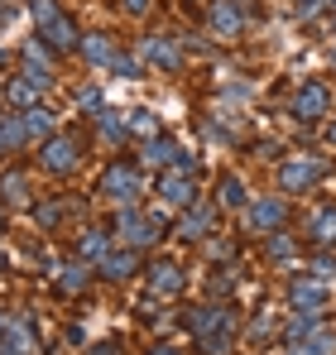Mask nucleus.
Instances as JSON below:
<instances>
[{
    "mask_svg": "<svg viewBox=\"0 0 336 355\" xmlns=\"http://www.w3.org/2000/svg\"><path fill=\"white\" fill-rule=\"evenodd\" d=\"M322 5H327V0H298V15H317Z\"/></svg>",
    "mask_w": 336,
    "mask_h": 355,
    "instance_id": "39",
    "label": "nucleus"
},
{
    "mask_svg": "<svg viewBox=\"0 0 336 355\" xmlns=\"http://www.w3.org/2000/svg\"><path fill=\"white\" fill-rule=\"evenodd\" d=\"M24 125H29V139L53 135V111H49V106H29V111H24Z\"/></svg>",
    "mask_w": 336,
    "mask_h": 355,
    "instance_id": "27",
    "label": "nucleus"
},
{
    "mask_svg": "<svg viewBox=\"0 0 336 355\" xmlns=\"http://www.w3.org/2000/svg\"><path fill=\"white\" fill-rule=\"evenodd\" d=\"M269 259H293V240L274 231V236H269Z\"/></svg>",
    "mask_w": 336,
    "mask_h": 355,
    "instance_id": "33",
    "label": "nucleus"
},
{
    "mask_svg": "<svg viewBox=\"0 0 336 355\" xmlns=\"http://www.w3.org/2000/svg\"><path fill=\"white\" fill-rule=\"evenodd\" d=\"M106 250H111V245H106V231H82V240H77V254L92 259V264H101Z\"/></svg>",
    "mask_w": 336,
    "mask_h": 355,
    "instance_id": "24",
    "label": "nucleus"
},
{
    "mask_svg": "<svg viewBox=\"0 0 336 355\" xmlns=\"http://www.w3.org/2000/svg\"><path fill=\"white\" fill-rule=\"evenodd\" d=\"M159 197H164L168 207H187V202L197 197V173L183 168V164L164 168V173H159Z\"/></svg>",
    "mask_w": 336,
    "mask_h": 355,
    "instance_id": "7",
    "label": "nucleus"
},
{
    "mask_svg": "<svg viewBox=\"0 0 336 355\" xmlns=\"http://www.w3.org/2000/svg\"><path fill=\"white\" fill-rule=\"evenodd\" d=\"M183 284H187V279H183V269H178L173 259H154V264H149V293L154 297H178Z\"/></svg>",
    "mask_w": 336,
    "mask_h": 355,
    "instance_id": "11",
    "label": "nucleus"
},
{
    "mask_svg": "<svg viewBox=\"0 0 336 355\" xmlns=\"http://www.w3.org/2000/svg\"><path fill=\"white\" fill-rule=\"evenodd\" d=\"M77 106H82V111H92V116H101V92H96V87H87V92L77 96Z\"/></svg>",
    "mask_w": 336,
    "mask_h": 355,
    "instance_id": "35",
    "label": "nucleus"
},
{
    "mask_svg": "<svg viewBox=\"0 0 336 355\" xmlns=\"http://www.w3.org/2000/svg\"><path fill=\"white\" fill-rule=\"evenodd\" d=\"M283 216H288L283 197H250V207H245V231H255V236H274V231L283 226Z\"/></svg>",
    "mask_w": 336,
    "mask_h": 355,
    "instance_id": "3",
    "label": "nucleus"
},
{
    "mask_svg": "<svg viewBox=\"0 0 336 355\" xmlns=\"http://www.w3.org/2000/svg\"><path fill=\"white\" fill-rule=\"evenodd\" d=\"M336 341L327 336V331H312L308 341H298V346H288V355H332Z\"/></svg>",
    "mask_w": 336,
    "mask_h": 355,
    "instance_id": "26",
    "label": "nucleus"
},
{
    "mask_svg": "<svg viewBox=\"0 0 336 355\" xmlns=\"http://www.w3.org/2000/svg\"><path fill=\"white\" fill-rule=\"evenodd\" d=\"M327 139H332V144H336V120H332V130H327Z\"/></svg>",
    "mask_w": 336,
    "mask_h": 355,
    "instance_id": "42",
    "label": "nucleus"
},
{
    "mask_svg": "<svg viewBox=\"0 0 336 355\" xmlns=\"http://www.w3.org/2000/svg\"><path fill=\"white\" fill-rule=\"evenodd\" d=\"M96 274H101V279H111V284L130 279V274H135V250H130V245H125V250H106V259L96 264Z\"/></svg>",
    "mask_w": 336,
    "mask_h": 355,
    "instance_id": "16",
    "label": "nucleus"
},
{
    "mask_svg": "<svg viewBox=\"0 0 336 355\" xmlns=\"http://www.w3.org/2000/svg\"><path fill=\"white\" fill-rule=\"evenodd\" d=\"M221 207H250V192H245V182L235 173L221 178Z\"/></svg>",
    "mask_w": 336,
    "mask_h": 355,
    "instance_id": "28",
    "label": "nucleus"
},
{
    "mask_svg": "<svg viewBox=\"0 0 336 355\" xmlns=\"http://www.w3.org/2000/svg\"><path fill=\"white\" fill-rule=\"evenodd\" d=\"M0 154H5V139H0Z\"/></svg>",
    "mask_w": 336,
    "mask_h": 355,
    "instance_id": "44",
    "label": "nucleus"
},
{
    "mask_svg": "<svg viewBox=\"0 0 336 355\" xmlns=\"http://www.w3.org/2000/svg\"><path fill=\"white\" fill-rule=\"evenodd\" d=\"M0 336H5V312H0Z\"/></svg>",
    "mask_w": 336,
    "mask_h": 355,
    "instance_id": "43",
    "label": "nucleus"
},
{
    "mask_svg": "<svg viewBox=\"0 0 336 355\" xmlns=\"http://www.w3.org/2000/svg\"><path fill=\"white\" fill-rule=\"evenodd\" d=\"M24 62H49V49H44V39H29V44H24Z\"/></svg>",
    "mask_w": 336,
    "mask_h": 355,
    "instance_id": "37",
    "label": "nucleus"
},
{
    "mask_svg": "<svg viewBox=\"0 0 336 355\" xmlns=\"http://www.w3.org/2000/svg\"><path fill=\"white\" fill-rule=\"evenodd\" d=\"M140 58L149 62V67H159V72H178V67H183V49H178L168 34H149V39L140 44Z\"/></svg>",
    "mask_w": 336,
    "mask_h": 355,
    "instance_id": "8",
    "label": "nucleus"
},
{
    "mask_svg": "<svg viewBox=\"0 0 336 355\" xmlns=\"http://www.w3.org/2000/svg\"><path fill=\"white\" fill-rule=\"evenodd\" d=\"M327 5H336V0H327Z\"/></svg>",
    "mask_w": 336,
    "mask_h": 355,
    "instance_id": "45",
    "label": "nucleus"
},
{
    "mask_svg": "<svg viewBox=\"0 0 336 355\" xmlns=\"http://www.w3.org/2000/svg\"><path fill=\"white\" fill-rule=\"evenodd\" d=\"M0 139H5V149H24V144H29L24 116H0Z\"/></svg>",
    "mask_w": 336,
    "mask_h": 355,
    "instance_id": "23",
    "label": "nucleus"
},
{
    "mask_svg": "<svg viewBox=\"0 0 336 355\" xmlns=\"http://www.w3.org/2000/svg\"><path fill=\"white\" fill-rule=\"evenodd\" d=\"M115 231H120V240H125L130 250H140V245L159 240L164 221H159V216H144V211H135V207H120V216H115Z\"/></svg>",
    "mask_w": 336,
    "mask_h": 355,
    "instance_id": "2",
    "label": "nucleus"
},
{
    "mask_svg": "<svg viewBox=\"0 0 336 355\" xmlns=\"http://www.w3.org/2000/svg\"><path fill=\"white\" fill-rule=\"evenodd\" d=\"M140 192H144V187H140V168H135V164H111V168L101 173V197L115 202V207H135Z\"/></svg>",
    "mask_w": 336,
    "mask_h": 355,
    "instance_id": "1",
    "label": "nucleus"
},
{
    "mask_svg": "<svg viewBox=\"0 0 336 355\" xmlns=\"http://www.w3.org/2000/svg\"><path fill=\"white\" fill-rule=\"evenodd\" d=\"M322 173H327V164L312 159V154H303V159H283V164H279V192H308Z\"/></svg>",
    "mask_w": 336,
    "mask_h": 355,
    "instance_id": "4",
    "label": "nucleus"
},
{
    "mask_svg": "<svg viewBox=\"0 0 336 355\" xmlns=\"http://www.w3.org/2000/svg\"><path fill=\"white\" fill-rule=\"evenodd\" d=\"M0 264H5V259H0Z\"/></svg>",
    "mask_w": 336,
    "mask_h": 355,
    "instance_id": "47",
    "label": "nucleus"
},
{
    "mask_svg": "<svg viewBox=\"0 0 336 355\" xmlns=\"http://www.w3.org/2000/svg\"><path fill=\"white\" fill-rule=\"evenodd\" d=\"M39 96H44V92H39V87H34L24 72H19V77L5 87V101H10V106H24V111H29V106H39Z\"/></svg>",
    "mask_w": 336,
    "mask_h": 355,
    "instance_id": "22",
    "label": "nucleus"
},
{
    "mask_svg": "<svg viewBox=\"0 0 336 355\" xmlns=\"http://www.w3.org/2000/svg\"><path fill=\"white\" fill-rule=\"evenodd\" d=\"M240 29H245V5L240 0H212V34L240 39Z\"/></svg>",
    "mask_w": 336,
    "mask_h": 355,
    "instance_id": "10",
    "label": "nucleus"
},
{
    "mask_svg": "<svg viewBox=\"0 0 336 355\" xmlns=\"http://www.w3.org/2000/svg\"><path fill=\"white\" fill-rule=\"evenodd\" d=\"M235 341V317L230 322H221L217 331H207V336H197V351L202 355H226V346Z\"/></svg>",
    "mask_w": 336,
    "mask_h": 355,
    "instance_id": "21",
    "label": "nucleus"
},
{
    "mask_svg": "<svg viewBox=\"0 0 336 355\" xmlns=\"http://www.w3.org/2000/svg\"><path fill=\"white\" fill-rule=\"evenodd\" d=\"M288 307L293 312H322L327 307V288L317 279H293L288 284Z\"/></svg>",
    "mask_w": 336,
    "mask_h": 355,
    "instance_id": "12",
    "label": "nucleus"
},
{
    "mask_svg": "<svg viewBox=\"0 0 336 355\" xmlns=\"http://www.w3.org/2000/svg\"><path fill=\"white\" fill-rule=\"evenodd\" d=\"M221 322H230V312H226L221 302H212V307H197V312H187V331H192V336H207V331H217Z\"/></svg>",
    "mask_w": 336,
    "mask_h": 355,
    "instance_id": "18",
    "label": "nucleus"
},
{
    "mask_svg": "<svg viewBox=\"0 0 336 355\" xmlns=\"http://www.w3.org/2000/svg\"><path fill=\"white\" fill-rule=\"evenodd\" d=\"M0 221H5V216H0Z\"/></svg>",
    "mask_w": 336,
    "mask_h": 355,
    "instance_id": "46",
    "label": "nucleus"
},
{
    "mask_svg": "<svg viewBox=\"0 0 336 355\" xmlns=\"http://www.w3.org/2000/svg\"><path fill=\"white\" fill-rule=\"evenodd\" d=\"M111 72H115V77H140V62L130 58V53H115V62H111Z\"/></svg>",
    "mask_w": 336,
    "mask_h": 355,
    "instance_id": "34",
    "label": "nucleus"
},
{
    "mask_svg": "<svg viewBox=\"0 0 336 355\" xmlns=\"http://www.w3.org/2000/svg\"><path fill=\"white\" fill-rule=\"evenodd\" d=\"M115 53H120V49H115L106 34H87V39H82V58L92 62V67H111Z\"/></svg>",
    "mask_w": 336,
    "mask_h": 355,
    "instance_id": "19",
    "label": "nucleus"
},
{
    "mask_svg": "<svg viewBox=\"0 0 336 355\" xmlns=\"http://www.w3.org/2000/svg\"><path fill=\"white\" fill-rule=\"evenodd\" d=\"M101 135H106V139H125V135H130V116H120V111H101Z\"/></svg>",
    "mask_w": 336,
    "mask_h": 355,
    "instance_id": "29",
    "label": "nucleus"
},
{
    "mask_svg": "<svg viewBox=\"0 0 336 355\" xmlns=\"http://www.w3.org/2000/svg\"><path fill=\"white\" fill-rule=\"evenodd\" d=\"M308 231H312V245L332 250L336 245V207H317V211L308 216Z\"/></svg>",
    "mask_w": 336,
    "mask_h": 355,
    "instance_id": "17",
    "label": "nucleus"
},
{
    "mask_svg": "<svg viewBox=\"0 0 336 355\" xmlns=\"http://www.w3.org/2000/svg\"><path fill=\"white\" fill-rule=\"evenodd\" d=\"M39 341H34V327L29 322H5V336H0V355H34Z\"/></svg>",
    "mask_w": 336,
    "mask_h": 355,
    "instance_id": "15",
    "label": "nucleus"
},
{
    "mask_svg": "<svg viewBox=\"0 0 336 355\" xmlns=\"http://www.w3.org/2000/svg\"><path fill=\"white\" fill-rule=\"evenodd\" d=\"M217 231V207L212 202H187L183 221H178V236L183 240H207Z\"/></svg>",
    "mask_w": 336,
    "mask_h": 355,
    "instance_id": "9",
    "label": "nucleus"
},
{
    "mask_svg": "<svg viewBox=\"0 0 336 355\" xmlns=\"http://www.w3.org/2000/svg\"><path fill=\"white\" fill-rule=\"evenodd\" d=\"M149 355H178V351H173V346H154Z\"/></svg>",
    "mask_w": 336,
    "mask_h": 355,
    "instance_id": "41",
    "label": "nucleus"
},
{
    "mask_svg": "<svg viewBox=\"0 0 336 355\" xmlns=\"http://www.w3.org/2000/svg\"><path fill=\"white\" fill-rule=\"evenodd\" d=\"M62 211H67V207H62V202H49V207H34V221H39V226H44V231H53L58 221H62Z\"/></svg>",
    "mask_w": 336,
    "mask_h": 355,
    "instance_id": "32",
    "label": "nucleus"
},
{
    "mask_svg": "<svg viewBox=\"0 0 336 355\" xmlns=\"http://www.w3.org/2000/svg\"><path fill=\"white\" fill-rule=\"evenodd\" d=\"M312 274H317V279H332L336 264H332V259H317V264H312Z\"/></svg>",
    "mask_w": 336,
    "mask_h": 355,
    "instance_id": "38",
    "label": "nucleus"
},
{
    "mask_svg": "<svg viewBox=\"0 0 336 355\" xmlns=\"http://www.w3.org/2000/svg\"><path fill=\"white\" fill-rule=\"evenodd\" d=\"M29 15L44 24V19H53V15H58V5H53V0H29Z\"/></svg>",
    "mask_w": 336,
    "mask_h": 355,
    "instance_id": "36",
    "label": "nucleus"
},
{
    "mask_svg": "<svg viewBox=\"0 0 336 355\" xmlns=\"http://www.w3.org/2000/svg\"><path fill=\"white\" fill-rule=\"evenodd\" d=\"M125 10H130V15H144V10H149V0H125Z\"/></svg>",
    "mask_w": 336,
    "mask_h": 355,
    "instance_id": "40",
    "label": "nucleus"
},
{
    "mask_svg": "<svg viewBox=\"0 0 336 355\" xmlns=\"http://www.w3.org/2000/svg\"><path fill=\"white\" fill-rule=\"evenodd\" d=\"M130 130L144 135V139H154V135H159V116H154V111H130Z\"/></svg>",
    "mask_w": 336,
    "mask_h": 355,
    "instance_id": "31",
    "label": "nucleus"
},
{
    "mask_svg": "<svg viewBox=\"0 0 336 355\" xmlns=\"http://www.w3.org/2000/svg\"><path fill=\"white\" fill-rule=\"evenodd\" d=\"M92 284V259H77V264H62L58 269V288L62 293H82Z\"/></svg>",
    "mask_w": 336,
    "mask_h": 355,
    "instance_id": "20",
    "label": "nucleus"
},
{
    "mask_svg": "<svg viewBox=\"0 0 336 355\" xmlns=\"http://www.w3.org/2000/svg\"><path fill=\"white\" fill-rule=\"evenodd\" d=\"M39 29H44L49 49H58V53H72V49H82V34H77V24H72L67 15H53V19H44Z\"/></svg>",
    "mask_w": 336,
    "mask_h": 355,
    "instance_id": "13",
    "label": "nucleus"
},
{
    "mask_svg": "<svg viewBox=\"0 0 336 355\" xmlns=\"http://www.w3.org/2000/svg\"><path fill=\"white\" fill-rule=\"evenodd\" d=\"M39 164H44V173H72V168L82 164V144H77L72 135H49Z\"/></svg>",
    "mask_w": 336,
    "mask_h": 355,
    "instance_id": "5",
    "label": "nucleus"
},
{
    "mask_svg": "<svg viewBox=\"0 0 336 355\" xmlns=\"http://www.w3.org/2000/svg\"><path fill=\"white\" fill-rule=\"evenodd\" d=\"M140 159H144L149 168H173V164L183 159V149H178V139H168V135H154V139H144Z\"/></svg>",
    "mask_w": 336,
    "mask_h": 355,
    "instance_id": "14",
    "label": "nucleus"
},
{
    "mask_svg": "<svg viewBox=\"0 0 336 355\" xmlns=\"http://www.w3.org/2000/svg\"><path fill=\"white\" fill-rule=\"evenodd\" d=\"M0 192H5L10 207H24V202H29V178L24 173H5L0 178Z\"/></svg>",
    "mask_w": 336,
    "mask_h": 355,
    "instance_id": "25",
    "label": "nucleus"
},
{
    "mask_svg": "<svg viewBox=\"0 0 336 355\" xmlns=\"http://www.w3.org/2000/svg\"><path fill=\"white\" fill-rule=\"evenodd\" d=\"M332 111V92L322 87V82H303L298 92H293V120H303V125H317V120Z\"/></svg>",
    "mask_w": 336,
    "mask_h": 355,
    "instance_id": "6",
    "label": "nucleus"
},
{
    "mask_svg": "<svg viewBox=\"0 0 336 355\" xmlns=\"http://www.w3.org/2000/svg\"><path fill=\"white\" fill-rule=\"evenodd\" d=\"M312 327H317V312H298L293 322H288V341L298 346V341H308L312 336Z\"/></svg>",
    "mask_w": 336,
    "mask_h": 355,
    "instance_id": "30",
    "label": "nucleus"
}]
</instances>
